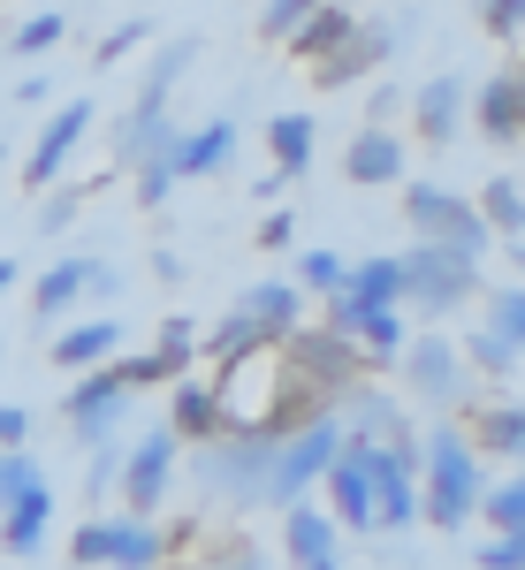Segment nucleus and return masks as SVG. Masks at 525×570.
I'll list each match as a JSON object with an SVG mask.
<instances>
[{
    "label": "nucleus",
    "instance_id": "obj_32",
    "mask_svg": "<svg viewBox=\"0 0 525 570\" xmlns=\"http://www.w3.org/2000/svg\"><path fill=\"white\" fill-rule=\"evenodd\" d=\"M480 518H487L495 532H525V472H511V480H487Z\"/></svg>",
    "mask_w": 525,
    "mask_h": 570
},
{
    "label": "nucleus",
    "instance_id": "obj_49",
    "mask_svg": "<svg viewBox=\"0 0 525 570\" xmlns=\"http://www.w3.org/2000/svg\"><path fill=\"white\" fill-rule=\"evenodd\" d=\"M518 77H525V61H518Z\"/></svg>",
    "mask_w": 525,
    "mask_h": 570
},
{
    "label": "nucleus",
    "instance_id": "obj_4",
    "mask_svg": "<svg viewBox=\"0 0 525 570\" xmlns=\"http://www.w3.org/2000/svg\"><path fill=\"white\" fill-rule=\"evenodd\" d=\"M487 282H480V259L473 252H449V244H411L404 252V305L441 320V312L473 305Z\"/></svg>",
    "mask_w": 525,
    "mask_h": 570
},
{
    "label": "nucleus",
    "instance_id": "obj_13",
    "mask_svg": "<svg viewBox=\"0 0 525 570\" xmlns=\"http://www.w3.org/2000/svg\"><path fill=\"white\" fill-rule=\"evenodd\" d=\"M366 464H373V487H381V532L427 525V510H419V464H404L389 441H373V434H366Z\"/></svg>",
    "mask_w": 525,
    "mask_h": 570
},
{
    "label": "nucleus",
    "instance_id": "obj_12",
    "mask_svg": "<svg viewBox=\"0 0 525 570\" xmlns=\"http://www.w3.org/2000/svg\"><path fill=\"white\" fill-rule=\"evenodd\" d=\"M473 122V85L457 77V69H441V77H427V85L411 91V130H419V145H457V130Z\"/></svg>",
    "mask_w": 525,
    "mask_h": 570
},
{
    "label": "nucleus",
    "instance_id": "obj_1",
    "mask_svg": "<svg viewBox=\"0 0 525 570\" xmlns=\"http://www.w3.org/2000/svg\"><path fill=\"white\" fill-rule=\"evenodd\" d=\"M480 494H487V472H480L473 426L435 419V426H427V472H419V510H427V525L465 532L473 518H480Z\"/></svg>",
    "mask_w": 525,
    "mask_h": 570
},
{
    "label": "nucleus",
    "instance_id": "obj_6",
    "mask_svg": "<svg viewBox=\"0 0 525 570\" xmlns=\"http://www.w3.org/2000/svg\"><path fill=\"white\" fill-rule=\"evenodd\" d=\"M396 373H404V389L419 395L435 419L465 411V403H473V381H480V373L465 365V343H449V335H435V327H427V335H411V351H404Z\"/></svg>",
    "mask_w": 525,
    "mask_h": 570
},
{
    "label": "nucleus",
    "instance_id": "obj_28",
    "mask_svg": "<svg viewBox=\"0 0 525 570\" xmlns=\"http://www.w3.org/2000/svg\"><path fill=\"white\" fill-rule=\"evenodd\" d=\"M153 357L168 365L175 381H191L183 365H198V320H191V312H168V320H161V343H153Z\"/></svg>",
    "mask_w": 525,
    "mask_h": 570
},
{
    "label": "nucleus",
    "instance_id": "obj_21",
    "mask_svg": "<svg viewBox=\"0 0 525 570\" xmlns=\"http://www.w3.org/2000/svg\"><path fill=\"white\" fill-rule=\"evenodd\" d=\"M46 525H54V487H39V494H23L16 510H0V556L31 563V556L46 548Z\"/></svg>",
    "mask_w": 525,
    "mask_h": 570
},
{
    "label": "nucleus",
    "instance_id": "obj_19",
    "mask_svg": "<svg viewBox=\"0 0 525 570\" xmlns=\"http://www.w3.org/2000/svg\"><path fill=\"white\" fill-rule=\"evenodd\" d=\"M229 160H236V115H206L175 145V176H221Z\"/></svg>",
    "mask_w": 525,
    "mask_h": 570
},
{
    "label": "nucleus",
    "instance_id": "obj_30",
    "mask_svg": "<svg viewBox=\"0 0 525 570\" xmlns=\"http://www.w3.org/2000/svg\"><path fill=\"white\" fill-rule=\"evenodd\" d=\"M480 214H487V228H495V236H511V244H518V236H525V190L511 176H495L480 190Z\"/></svg>",
    "mask_w": 525,
    "mask_h": 570
},
{
    "label": "nucleus",
    "instance_id": "obj_3",
    "mask_svg": "<svg viewBox=\"0 0 525 570\" xmlns=\"http://www.w3.org/2000/svg\"><path fill=\"white\" fill-rule=\"evenodd\" d=\"M404 220H411L419 244H449V252H473V259L495 252V228H487L480 198H457L449 183H404Z\"/></svg>",
    "mask_w": 525,
    "mask_h": 570
},
{
    "label": "nucleus",
    "instance_id": "obj_11",
    "mask_svg": "<svg viewBox=\"0 0 525 570\" xmlns=\"http://www.w3.org/2000/svg\"><path fill=\"white\" fill-rule=\"evenodd\" d=\"M320 487H328V518L343 532H381V487H373V464H366V434H350L343 464Z\"/></svg>",
    "mask_w": 525,
    "mask_h": 570
},
{
    "label": "nucleus",
    "instance_id": "obj_18",
    "mask_svg": "<svg viewBox=\"0 0 525 570\" xmlns=\"http://www.w3.org/2000/svg\"><path fill=\"white\" fill-rule=\"evenodd\" d=\"M343 176L358 183V190H389V183H404V137L366 122V130L343 145Z\"/></svg>",
    "mask_w": 525,
    "mask_h": 570
},
{
    "label": "nucleus",
    "instance_id": "obj_23",
    "mask_svg": "<svg viewBox=\"0 0 525 570\" xmlns=\"http://www.w3.org/2000/svg\"><path fill=\"white\" fill-rule=\"evenodd\" d=\"M350 39H358V16H350L343 0H328V8H320V16H312L305 31H298V39H290V53H298V61H312V69H320V61H328V53H343Z\"/></svg>",
    "mask_w": 525,
    "mask_h": 570
},
{
    "label": "nucleus",
    "instance_id": "obj_44",
    "mask_svg": "<svg viewBox=\"0 0 525 570\" xmlns=\"http://www.w3.org/2000/svg\"><path fill=\"white\" fill-rule=\"evenodd\" d=\"M77 206H85V190H61V198H46L39 228H46V236H61V228H69V220H77Z\"/></svg>",
    "mask_w": 525,
    "mask_h": 570
},
{
    "label": "nucleus",
    "instance_id": "obj_33",
    "mask_svg": "<svg viewBox=\"0 0 525 570\" xmlns=\"http://www.w3.org/2000/svg\"><path fill=\"white\" fill-rule=\"evenodd\" d=\"M46 487V464L31 449H0V510H16L23 494H39Z\"/></svg>",
    "mask_w": 525,
    "mask_h": 570
},
{
    "label": "nucleus",
    "instance_id": "obj_16",
    "mask_svg": "<svg viewBox=\"0 0 525 570\" xmlns=\"http://www.w3.org/2000/svg\"><path fill=\"white\" fill-rule=\"evenodd\" d=\"M396 39H404L396 23H358V39H350L343 53H328V61L312 69V85H320V91H343V85H358V77H373V69L396 53Z\"/></svg>",
    "mask_w": 525,
    "mask_h": 570
},
{
    "label": "nucleus",
    "instance_id": "obj_40",
    "mask_svg": "<svg viewBox=\"0 0 525 570\" xmlns=\"http://www.w3.org/2000/svg\"><path fill=\"white\" fill-rule=\"evenodd\" d=\"M480 570H525V532H495L480 548Z\"/></svg>",
    "mask_w": 525,
    "mask_h": 570
},
{
    "label": "nucleus",
    "instance_id": "obj_29",
    "mask_svg": "<svg viewBox=\"0 0 525 570\" xmlns=\"http://www.w3.org/2000/svg\"><path fill=\"white\" fill-rule=\"evenodd\" d=\"M487 335H503L511 351H525V282H503V289H487Z\"/></svg>",
    "mask_w": 525,
    "mask_h": 570
},
{
    "label": "nucleus",
    "instance_id": "obj_39",
    "mask_svg": "<svg viewBox=\"0 0 525 570\" xmlns=\"http://www.w3.org/2000/svg\"><path fill=\"white\" fill-rule=\"evenodd\" d=\"M480 31L487 39H525V0H480Z\"/></svg>",
    "mask_w": 525,
    "mask_h": 570
},
{
    "label": "nucleus",
    "instance_id": "obj_15",
    "mask_svg": "<svg viewBox=\"0 0 525 570\" xmlns=\"http://www.w3.org/2000/svg\"><path fill=\"white\" fill-rule=\"evenodd\" d=\"M473 130H480L487 145H518V137H525V77H518V69H503V77L473 85Z\"/></svg>",
    "mask_w": 525,
    "mask_h": 570
},
{
    "label": "nucleus",
    "instance_id": "obj_41",
    "mask_svg": "<svg viewBox=\"0 0 525 570\" xmlns=\"http://www.w3.org/2000/svg\"><path fill=\"white\" fill-rule=\"evenodd\" d=\"M31 426H39V419H31L23 403H0V449H31Z\"/></svg>",
    "mask_w": 525,
    "mask_h": 570
},
{
    "label": "nucleus",
    "instance_id": "obj_26",
    "mask_svg": "<svg viewBox=\"0 0 525 570\" xmlns=\"http://www.w3.org/2000/svg\"><path fill=\"white\" fill-rule=\"evenodd\" d=\"M350 297H358V305H404V252L358 259L350 266Z\"/></svg>",
    "mask_w": 525,
    "mask_h": 570
},
{
    "label": "nucleus",
    "instance_id": "obj_34",
    "mask_svg": "<svg viewBox=\"0 0 525 570\" xmlns=\"http://www.w3.org/2000/svg\"><path fill=\"white\" fill-rule=\"evenodd\" d=\"M123 464H130V441H99L85 464V502H99V494H123Z\"/></svg>",
    "mask_w": 525,
    "mask_h": 570
},
{
    "label": "nucleus",
    "instance_id": "obj_22",
    "mask_svg": "<svg viewBox=\"0 0 525 570\" xmlns=\"http://www.w3.org/2000/svg\"><path fill=\"white\" fill-rule=\"evenodd\" d=\"M115 351H123V327H115V320H77V327L54 335V365H69V373L115 365Z\"/></svg>",
    "mask_w": 525,
    "mask_h": 570
},
{
    "label": "nucleus",
    "instance_id": "obj_37",
    "mask_svg": "<svg viewBox=\"0 0 525 570\" xmlns=\"http://www.w3.org/2000/svg\"><path fill=\"white\" fill-rule=\"evenodd\" d=\"M61 31H69V23H61L54 8H39L31 23H16V53H23V61H39V53H54V46H61Z\"/></svg>",
    "mask_w": 525,
    "mask_h": 570
},
{
    "label": "nucleus",
    "instance_id": "obj_17",
    "mask_svg": "<svg viewBox=\"0 0 525 570\" xmlns=\"http://www.w3.org/2000/svg\"><path fill=\"white\" fill-rule=\"evenodd\" d=\"M336 540H343V525L328 518V502H298V510H282V556H290L298 570L343 563V556H336Z\"/></svg>",
    "mask_w": 525,
    "mask_h": 570
},
{
    "label": "nucleus",
    "instance_id": "obj_42",
    "mask_svg": "<svg viewBox=\"0 0 525 570\" xmlns=\"http://www.w3.org/2000/svg\"><path fill=\"white\" fill-rule=\"evenodd\" d=\"M115 373H123L130 389H153V381H175V373H168V365H161L153 351H145V357H115Z\"/></svg>",
    "mask_w": 525,
    "mask_h": 570
},
{
    "label": "nucleus",
    "instance_id": "obj_20",
    "mask_svg": "<svg viewBox=\"0 0 525 570\" xmlns=\"http://www.w3.org/2000/svg\"><path fill=\"white\" fill-rule=\"evenodd\" d=\"M168 426H175V441H198V449H206V441H221V395H214V373H206V381H198V373H191V381H175Z\"/></svg>",
    "mask_w": 525,
    "mask_h": 570
},
{
    "label": "nucleus",
    "instance_id": "obj_7",
    "mask_svg": "<svg viewBox=\"0 0 525 570\" xmlns=\"http://www.w3.org/2000/svg\"><path fill=\"white\" fill-rule=\"evenodd\" d=\"M69 434L85 441V449H99V441H123V426H130L137 411V389L115 373V365H91V373H77V389H69Z\"/></svg>",
    "mask_w": 525,
    "mask_h": 570
},
{
    "label": "nucleus",
    "instance_id": "obj_31",
    "mask_svg": "<svg viewBox=\"0 0 525 570\" xmlns=\"http://www.w3.org/2000/svg\"><path fill=\"white\" fill-rule=\"evenodd\" d=\"M465 365H473L480 381H511V373L525 365V351H511L503 335H487V327H473V335H465Z\"/></svg>",
    "mask_w": 525,
    "mask_h": 570
},
{
    "label": "nucleus",
    "instance_id": "obj_38",
    "mask_svg": "<svg viewBox=\"0 0 525 570\" xmlns=\"http://www.w3.org/2000/svg\"><path fill=\"white\" fill-rule=\"evenodd\" d=\"M145 39H153V23H145V16H130V23H115V31L99 39V53H91V61H99V69H115V61H130Z\"/></svg>",
    "mask_w": 525,
    "mask_h": 570
},
{
    "label": "nucleus",
    "instance_id": "obj_24",
    "mask_svg": "<svg viewBox=\"0 0 525 570\" xmlns=\"http://www.w3.org/2000/svg\"><path fill=\"white\" fill-rule=\"evenodd\" d=\"M266 160H274V176L298 183L312 168V115H274L266 122Z\"/></svg>",
    "mask_w": 525,
    "mask_h": 570
},
{
    "label": "nucleus",
    "instance_id": "obj_48",
    "mask_svg": "<svg viewBox=\"0 0 525 570\" xmlns=\"http://www.w3.org/2000/svg\"><path fill=\"white\" fill-rule=\"evenodd\" d=\"M320 570H343V563H320Z\"/></svg>",
    "mask_w": 525,
    "mask_h": 570
},
{
    "label": "nucleus",
    "instance_id": "obj_36",
    "mask_svg": "<svg viewBox=\"0 0 525 570\" xmlns=\"http://www.w3.org/2000/svg\"><path fill=\"white\" fill-rule=\"evenodd\" d=\"M320 8H328V0H266V8H260V39H282V46H290L312 16H320Z\"/></svg>",
    "mask_w": 525,
    "mask_h": 570
},
{
    "label": "nucleus",
    "instance_id": "obj_46",
    "mask_svg": "<svg viewBox=\"0 0 525 570\" xmlns=\"http://www.w3.org/2000/svg\"><path fill=\"white\" fill-rule=\"evenodd\" d=\"M8 289H16V259H0V297H8Z\"/></svg>",
    "mask_w": 525,
    "mask_h": 570
},
{
    "label": "nucleus",
    "instance_id": "obj_27",
    "mask_svg": "<svg viewBox=\"0 0 525 570\" xmlns=\"http://www.w3.org/2000/svg\"><path fill=\"white\" fill-rule=\"evenodd\" d=\"M350 266H358V259L328 252V244H312L305 259H298V289H312V297H343V289H350Z\"/></svg>",
    "mask_w": 525,
    "mask_h": 570
},
{
    "label": "nucleus",
    "instance_id": "obj_14",
    "mask_svg": "<svg viewBox=\"0 0 525 570\" xmlns=\"http://www.w3.org/2000/svg\"><path fill=\"white\" fill-rule=\"evenodd\" d=\"M236 312H244V327H252L260 343H290V335L305 327V289H298V282H252V289L236 297Z\"/></svg>",
    "mask_w": 525,
    "mask_h": 570
},
{
    "label": "nucleus",
    "instance_id": "obj_2",
    "mask_svg": "<svg viewBox=\"0 0 525 570\" xmlns=\"http://www.w3.org/2000/svg\"><path fill=\"white\" fill-rule=\"evenodd\" d=\"M274 434H221L198 449V494L229 502V510H266V487H274Z\"/></svg>",
    "mask_w": 525,
    "mask_h": 570
},
{
    "label": "nucleus",
    "instance_id": "obj_35",
    "mask_svg": "<svg viewBox=\"0 0 525 570\" xmlns=\"http://www.w3.org/2000/svg\"><path fill=\"white\" fill-rule=\"evenodd\" d=\"M69 563H77V570L115 563V518H85V525L69 532Z\"/></svg>",
    "mask_w": 525,
    "mask_h": 570
},
{
    "label": "nucleus",
    "instance_id": "obj_9",
    "mask_svg": "<svg viewBox=\"0 0 525 570\" xmlns=\"http://www.w3.org/2000/svg\"><path fill=\"white\" fill-rule=\"evenodd\" d=\"M175 456H183L175 426H145V434L130 441V464H123V502H130V518H161V502H168V487H175Z\"/></svg>",
    "mask_w": 525,
    "mask_h": 570
},
{
    "label": "nucleus",
    "instance_id": "obj_43",
    "mask_svg": "<svg viewBox=\"0 0 525 570\" xmlns=\"http://www.w3.org/2000/svg\"><path fill=\"white\" fill-rule=\"evenodd\" d=\"M198 570H266V556H260V548H244V540H229V548H221V556H206Z\"/></svg>",
    "mask_w": 525,
    "mask_h": 570
},
{
    "label": "nucleus",
    "instance_id": "obj_47",
    "mask_svg": "<svg viewBox=\"0 0 525 570\" xmlns=\"http://www.w3.org/2000/svg\"><path fill=\"white\" fill-rule=\"evenodd\" d=\"M511 266H518V274H525V236H518V244H511Z\"/></svg>",
    "mask_w": 525,
    "mask_h": 570
},
{
    "label": "nucleus",
    "instance_id": "obj_45",
    "mask_svg": "<svg viewBox=\"0 0 525 570\" xmlns=\"http://www.w3.org/2000/svg\"><path fill=\"white\" fill-rule=\"evenodd\" d=\"M290 236H298V220H290V206H274V214L260 220V244L266 252H290Z\"/></svg>",
    "mask_w": 525,
    "mask_h": 570
},
{
    "label": "nucleus",
    "instance_id": "obj_8",
    "mask_svg": "<svg viewBox=\"0 0 525 570\" xmlns=\"http://www.w3.org/2000/svg\"><path fill=\"white\" fill-rule=\"evenodd\" d=\"M123 289V266L115 259H91V252H69V259H54L31 282V312L39 320H61V312H77L85 297H115Z\"/></svg>",
    "mask_w": 525,
    "mask_h": 570
},
{
    "label": "nucleus",
    "instance_id": "obj_25",
    "mask_svg": "<svg viewBox=\"0 0 525 570\" xmlns=\"http://www.w3.org/2000/svg\"><path fill=\"white\" fill-rule=\"evenodd\" d=\"M168 548L175 540L153 525V518H115V570H161Z\"/></svg>",
    "mask_w": 525,
    "mask_h": 570
},
{
    "label": "nucleus",
    "instance_id": "obj_5",
    "mask_svg": "<svg viewBox=\"0 0 525 570\" xmlns=\"http://www.w3.org/2000/svg\"><path fill=\"white\" fill-rule=\"evenodd\" d=\"M350 449V426L343 411H328V419H312L305 434L282 441V456H274V487H266V510H298L305 502V487H320L336 464H343Z\"/></svg>",
    "mask_w": 525,
    "mask_h": 570
},
{
    "label": "nucleus",
    "instance_id": "obj_10",
    "mask_svg": "<svg viewBox=\"0 0 525 570\" xmlns=\"http://www.w3.org/2000/svg\"><path fill=\"white\" fill-rule=\"evenodd\" d=\"M91 122H99V107H91V99H61V107L46 115L39 145L23 153V190H46V183H61V168L77 160V145L91 137Z\"/></svg>",
    "mask_w": 525,
    "mask_h": 570
}]
</instances>
